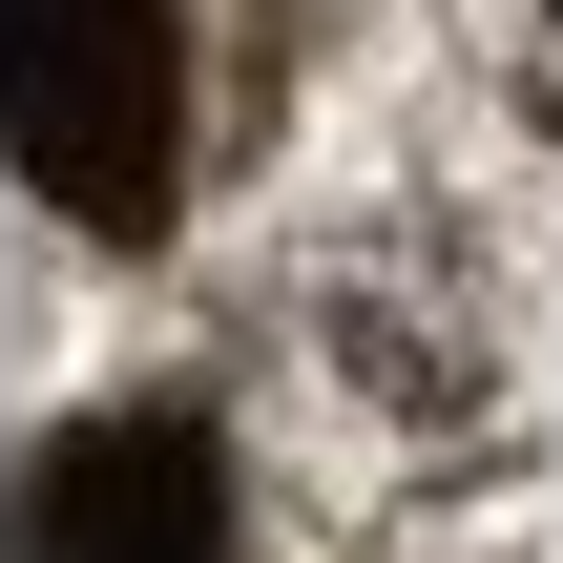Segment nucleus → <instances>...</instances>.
Returning <instances> with one entry per match:
<instances>
[{
	"label": "nucleus",
	"instance_id": "nucleus-2",
	"mask_svg": "<svg viewBox=\"0 0 563 563\" xmlns=\"http://www.w3.org/2000/svg\"><path fill=\"white\" fill-rule=\"evenodd\" d=\"M0 167L84 251H146L188 209V0H0Z\"/></svg>",
	"mask_w": 563,
	"mask_h": 563
},
{
	"label": "nucleus",
	"instance_id": "nucleus-1",
	"mask_svg": "<svg viewBox=\"0 0 563 563\" xmlns=\"http://www.w3.org/2000/svg\"><path fill=\"white\" fill-rule=\"evenodd\" d=\"M272 376H292V460L355 501H418L501 439V313L439 230H334L272 292Z\"/></svg>",
	"mask_w": 563,
	"mask_h": 563
},
{
	"label": "nucleus",
	"instance_id": "nucleus-4",
	"mask_svg": "<svg viewBox=\"0 0 563 563\" xmlns=\"http://www.w3.org/2000/svg\"><path fill=\"white\" fill-rule=\"evenodd\" d=\"M460 42L501 63V104H522V125L563 146V0H460Z\"/></svg>",
	"mask_w": 563,
	"mask_h": 563
},
{
	"label": "nucleus",
	"instance_id": "nucleus-3",
	"mask_svg": "<svg viewBox=\"0 0 563 563\" xmlns=\"http://www.w3.org/2000/svg\"><path fill=\"white\" fill-rule=\"evenodd\" d=\"M0 563H230V439L167 418V397L63 418L0 481Z\"/></svg>",
	"mask_w": 563,
	"mask_h": 563
}]
</instances>
